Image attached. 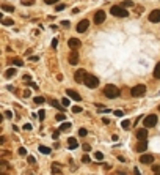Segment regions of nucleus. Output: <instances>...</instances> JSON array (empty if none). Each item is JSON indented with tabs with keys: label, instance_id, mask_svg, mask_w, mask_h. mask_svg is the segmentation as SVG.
Returning a JSON list of instances; mask_svg holds the SVG:
<instances>
[{
	"label": "nucleus",
	"instance_id": "1",
	"mask_svg": "<svg viewBox=\"0 0 160 175\" xmlns=\"http://www.w3.org/2000/svg\"><path fill=\"white\" fill-rule=\"evenodd\" d=\"M104 95H105L107 98H116V96H119V88L116 87V85H113V84H108V85H105V88H104Z\"/></svg>",
	"mask_w": 160,
	"mask_h": 175
},
{
	"label": "nucleus",
	"instance_id": "2",
	"mask_svg": "<svg viewBox=\"0 0 160 175\" xmlns=\"http://www.w3.org/2000/svg\"><path fill=\"white\" fill-rule=\"evenodd\" d=\"M110 13L113 16H116V17H127L129 16V11L126 10L124 6H118V5H113L110 8Z\"/></svg>",
	"mask_w": 160,
	"mask_h": 175
},
{
	"label": "nucleus",
	"instance_id": "3",
	"mask_svg": "<svg viewBox=\"0 0 160 175\" xmlns=\"http://www.w3.org/2000/svg\"><path fill=\"white\" fill-rule=\"evenodd\" d=\"M144 93H146V87H144L143 84H138V85H135V87H132V88H130V95H132V96H135V98L143 96Z\"/></svg>",
	"mask_w": 160,
	"mask_h": 175
},
{
	"label": "nucleus",
	"instance_id": "4",
	"mask_svg": "<svg viewBox=\"0 0 160 175\" xmlns=\"http://www.w3.org/2000/svg\"><path fill=\"white\" fill-rule=\"evenodd\" d=\"M85 85H86L88 88H96L99 85V79L96 76H93V74H88L86 79H85Z\"/></svg>",
	"mask_w": 160,
	"mask_h": 175
},
{
	"label": "nucleus",
	"instance_id": "5",
	"mask_svg": "<svg viewBox=\"0 0 160 175\" xmlns=\"http://www.w3.org/2000/svg\"><path fill=\"white\" fill-rule=\"evenodd\" d=\"M143 125H144L146 128H154V126L157 125V115L151 114V115L144 117V120H143Z\"/></svg>",
	"mask_w": 160,
	"mask_h": 175
},
{
	"label": "nucleus",
	"instance_id": "6",
	"mask_svg": "<svg viewBox=\"0 0 160 175\" xmlns=\"http://www.w3.org/2000/svg\"><path fill=\"white\" fill-rule=\"evenodd\" d=\"M86 71L85 69H77L75 71V74H74V79H75V82H85V79H86Z\"/></svg>",
	"mask_w": 160,
	"mask_h": 175
},
{
	"label": "nucleus",
	"instance_id": "7",
	"mask_svg": "<svg viewBox=\"0 0 160 175\" xmlns=\"http://www.w3.org/2000/svg\"><path fill=\"white\" fill-rule=\"evenodd\" d=\"M88 27H90V21H88V19H82V21L77 24V32H79V33H83V32L88 30Z\"/></svg>",
	"mask_w": 160,
	"mask_h": 175
},
{
	"label": "nucleus",
	"instance_id": "8",
	"mask_svg": "<svg viewBox=\"0 0 160 175\" xmlns=\"http://www.w3.org/2000/svg\"><path fill=\"white\" fill-rule=\"evenodd\" d=\"M104 21H105V11H102V10L96 11V14H94V22H96L97 25H100Z\"/></svg>",
	"mask_w": 160,
	"mask_h": 175
},
{
	"label": "nucleus",
	"instance_id": "9",
	"mask_svg": "<svg viewBox=\"0 0 160 175\" xmlns=\"http://www.w3.org/2000/svg\"><path fill=\"white\" fill-rule=\"evenodd\" d=\"M68 44H69V48L72 49V51H77L79 48H80V40L79 38H69V41H68Z\"/></svg>",
	"mask_w": 160,
	"mask_h": 175
},
{
	"label": "nucleus",
	"instance_id": "10",
	"mask_svg": "<svg viewBox=\"0 0 160 175\" xmlns=\"http://www.w3.org/2000/svg\"><path fill=\"white\" fill-rule=\"evenodd\" d=\"M140 162L141 164H152L154 162V156L152 155H141L140 156Z\"/></svg>",
	"mask_w": 160,
	"mask_h": 175
},
{
	"label": "nucleus",
	"instance_id": "11",
	"mask_svg": "<svg viewBox=\"0 0 160 175\" xmlns=\"http://www.w3.org/2000/svg\"><path fill=\"white\" fill-rule=\"evenodd\" d=\"M149 21L151 22H160V10H154L149 14Z\"/></svg>",
	"mask_w": 160,
	"mask_h": 175
},
{
	"label": "nucleus",
	"instance_id": "12",
	"mask_svg": "<svg viewBox=\"0 0 160 175\" xmlns=\"http://www.w3.org/2000/svg\"><path fill=\"white\" fill-rule=\"evenodd\" d=\"M137 139L138 141H146L148 139V130L146 128H141V130L137 131Z\"/></svg>",
	"mask_w": 160,
	"mask_h": 175
},
{
	"label": "nucleus",
	"instance_id": "13",
	"mask_svg": "<svg viewBox=\"0 0 160 175\" xmlns=\"http://www.w3.org/2000/svg\"><path fill=\"white\" fill-rule=\"evenodd\" d=\"M77 62H79V52L77 51H72L69 54V63H71V65H75Z\"/></svg>",
	"mask_w": 160,
	"mask_h": 175
},
{
	"label": "nucleus",
	"instance_id": "14",
	"mask_svg": "<svg viewBox=\"0 0 160 175\" xmlns=\"http://www.w3.org/2000/svg\"><path fill=\"white\" fill-rule=\"evenodd\" d=\"M146 148H148V141H140L137 144V151L143 153V151H146Z\"/></svg>",
	"mask_w": 160,
	"mask_h": 175
},
{
	"label": "nucleus",
	"instance_id": "15",
	"mask_svg": "<svg viewBox=\"0 0 160 175\" xmlns=\"http://www.w3.org/2000/svg\"><path fill=\"white\" fill-rule=\"evenodd\" d=\"M68 95L72 98V99H75V101H82V96L77 93L75 90H71V88H68Z\"/></svg>",
	"mask_w": 160,
	"mask_h": 175
},
{
	"label": "nucleus",
	"instance_id": "16",
	"mask_svg": "<svg viewBox=\"0 0 160 175\" xmlns=\"http://www.w3.org/2000/svg\"><path fill=\"white\" fill-rule=\"evenodd\" d=\"M68 147H69V148H77V147H79L77 139H74V137H69V139H68Z\"/></svg>",
	"mask_w": 160,
	"mask_h": 175
},
{
	"label": "nucleus",
	"instance_id": "17",
	"mask_svg": "<svg viewBox=\"0 0 160 175\" xmlns=\"http://www.w3.org/2000/svg\"><path fill=\"white\" fill-rule=\"evenodd\" d=\"M14 76H16V69H14V68H9V69L5 73V77H8V79H9V77H14Z\"/></svg>",
	"mask_w": 160,
	"mask_h": 175
},
{
	"label": "nucleus",
	"instance_id": "18",
	"mask_svg": "<svg viewBox=\"0 0 160 175\" xmlns=\"http://www.w3.org/2000/svg\"><path fill=\"white\" fill-rule=\"evenodd\" d=\"M71 126H72V125H71L69 122H66V123H63V125L60 126V131H61V133H63V131H69Z\"/></svg>",
	"mask_w": 160,
	"mask_h": 175
},
{
	"label": "nucleus",
	"instance_id": "19",
	"mask_svg": "<svg viewBox=\"0 0 160 175\" xmlns=\"http://www.w3.org/2000/svg\"><path fill=\"white\" fill-rule=\"evenodd\" d=\"M9 63H11V65H14V66H22V65H24V62H22L21 59H13Z\"/></svg>",
	"mask_w": 160,
	"mask_h": 175
},
{
	"label": "nucleus",
	"instance_id": "20",
	"mask_svg": "<svg viewBox=\"0 0 160 175\" xmlns=\"http://www.w3.org/2000/svg\"><path fill=\"white\" fill-rule=\"evenodd\" d=\"M39 151H41V153H44V155H49L52 150L49 148V147H46V145H39Z\"/></svg>",
	"mask_w": 160,
	"mask_h": 175
},
{
	"label": "nucleus",
	"instance_id": "21",
	"mask_svg": "<svg viewBox=\"0 0 160 175\" xmlns=\"http://www.w3.org/2000/svg\"><path fill=\"white\" fill-rule=\"evenodd\" d=\"M121 128H122L124 131H129V130H130V122H129V120H124V122L121 123Z\"/></svg>",
	"mask_w": 160,
	"mask_h": 175
},
{
	"label": "nucleus",
	"instance_id": "22",
	"mask_svg": "<svg viewBox=\"0 0 160 175\" xmlns=\"http://www.w3.org/2000/svg\"><path fill=\"white\" fill-rule=\"evenodd\" d=\"M154 77H155V79H160V62L157 63V66H155V69H154Z\"/></svg>",
	"mask_w": 160,
	"mask_h": 175
},
{
	"label": "nucleus",
	"instance_id": "23",
	"mask_svg": "<svg viewBox=\"0 0 160 175\" xmlns=\"http://www.w3.org/2000/svg\"><path fill=\"white\" fill-rule=\"evenodd\" d=\"M2 10H3V11L13 13V11H14V6H11V5H5V3H3V5H2Z\"/></svg>",
	"mask_w": 160,
	"mask_h": 175
},
{
	"label": "nucleus",
	"instance_id": "24",
	"mask_svg": "<svg viewBox=\"0 0 160 175\" xmlns=\"http://www.w3.org/2000/svg\"><path fill=\"white\" fill-rule=\"evenodd\" d=\"M58 162H53V166H52V173H60V167H58Z\"/></svg>",
	"mask_w": 160,
	"mask_h": 175
},
{
	"label": "nucleus",
	"instance_id": "25",
	"mask_svg": "<svg viewBox=\"0 0 160 175\" xmlns=\"http://www.w3.org/2000/svg\"><path fill=\"white\" fill-rule=\"evenodd\" d=\"M50 104H52L53 107H56V109H61V106H63V104H61V103H58L56 99H52V101H50Z\"/></svg>",
	"mask_w": 160,
	"mask_h": 175
},
{
	"label": "nucleus",
	"instance_id": "26",
	"mask_svg": "<svg viewBox=\"0 0 160 175\" xmlns=\"http://www.w3.org/2000/svg\"><path fill=\"white\" fill-rule=\"evenodd\" d=\"M2 22H3V25H14L13 19H8V17H5V19H2Z\"/></svg>",
	"mask_w": 160,
	"mask_h": 175
},
{
	"label": "nucleus",
	"instance_id": "27",
	"mask_svg": "<svg viewBox=\"0 0 160 175\" xmlns=\"http://www.w3.org/2000/svg\"><path fill=\"white\" fill-rule=\"evenodd\" d=\"M21 3L22 5H27V6H32V5H35V0H22Z\"/></svg>",
	"mask_w": 160,
	"mask_h": 175
},
{
	"label": "nucleus",
	"instance_id": "28",
	"mask_svg": "<svg viewBox=\"0 0 160 175\" xmlns=\"http://www.w3.org/2000/svg\"><path fill=\"white\" fill-rule=\"evenodd\" d=\"M86 134H88V131L85 130V128H80V130H79V136H80V137H85Z\"/></svg>",
	"mask_w": 160,
	"mask_h": 175
},
{
	"label": "nucleus",
	"instance_id": "29",
	"mask_svg": "<svg viewBox=\"0 0 160 175\" xmlns=\"http://www.w3.org/2000/svg\"><path fill=\"white\" fill-rule=\"evenodd\" d=\"M0 164H2V170H6V169H9V166H8V162H6L5 159H2V161H0Z\"/></svg>",
	"mask_w": 160,
	"mask_h": 175
},
{
	"label": "nucleus",
	"instance_id": "30",
	"mask_svg": "<svg viewBox=\"0 0 160 175\" xmlns=\"http://www.w3.org/2000/svg\"><path fill=\"white\" fill-rule=\"evenodd\" d=\"M69 103H71V101H69V98H63V99H61V104H63V107H68V106H69Z\"/></svg>",
	"mask_w": 160,
	"mask_h": 175
},
{
	"label": "nucleus",
	"instance_id": "31",
	"mask_svg": "<svg viewBox=\"0 0 160 175\" xmlns=\"http://www.w3.org/2000/svg\"><path fill=\"white\" fill-rule=\"evenodd\" d=\"M44 101H46V99H44L42 96H36V98H35V103H36V104H42Z\"/></svg>",
	"mask_w": 160,
	"mask_h": 175
},
{
	"label": "nucleus",
	"instance_id": "32",
	"mask_svg": "<svg viewBox=\"0 0 160 175\" xmlns=\"http://www.w3.org/2000/svg\"><path fill=\"white\" fill-rule=\"evenodd\" d=\"M82 110H83V109H82L80 106H74V107H72V112H74V114H80Z\"/></svg>",
	"mask_w": 160,
	"mask_h": 175
},
{
	"label": "nucleus",
	"instance_id": "33",
	"mask_svg": "<svg viewBox=\"0 0 160 175\" xmlns=\"http://www.w3.org/2000/svg\"><path fill=\"white\" fill-rule=\"evenodd\" d=\"M122 6H134V2H132V0H124V2H122Z\"/></svg>",
	"mask_w": 160,
	"mask_h": 175
},
{
	"label": "nucleus",
	"instance_id": "34",
	"mask_svg": "<svg viewBox=\"0 0 160 175\" xmlns=\"http://www.w3.org/2000/svg\"><path fill=\"white\" fill-rule=\"evenodd\" d=\"M64 8H66V5H64V3H58V5L55 6V10H56V11H63Z\"/></svg>",
	"mask_w": 160,
	"mask_h": 175
},
{
	"label": "nucleus",
	"instance_id": "35",
	"mask_svg": "<svg viewBox=\"0 0 160 175\" xmlns=\"http://www.w3.org/2000/svg\"><path fill=\"white\" fill-rule=\"evenodd\" d=\"M94 156H96V159H99V161L104 159V155H102L100 151H96V153H94Z\"/></svg>",
	"mask_w": 160,
	"mask_h": 175
},
{
	"label": "nucleus",
	"instance_id": "36",
	"mask_svg": "<svg viewBox=\"0 0 160 175\" xmlns=\"http://www.w3.org/2000/svg\"><path fill=\"white\" fill-rule=\"evenodd\" d=\"M17 153H19V155H21V156H25V155H27V150L24 148V147H21V148H19V150H17Z\"/></svg>",
	"mask_w": 160,
	"mask_h": 175
},
{
	"label": "nucleus",
	"instance_id": "37",
	"mask_svg": "<svg viewBox=\"0 0 160 175\" xmlns=\"http://www.w3.org/2000/svg\"><path fill=\"white\" fill-rule=\"evenodd\" d=\"M82 161H83V162H90V161H91V158H90L88 155H83V156H82Z\"/></svg>",
	"mask_w": 160,
	"mask_h": 175
},
{
	"label": "nucleus",
	"instance_id": "38",
	"mask_svg": "<svg viewBox=\"0 0 160 175\" xmlns=\"http://www.w3.org/2000/svg\"><path fill=\"white\" fill-rule=\"evenodd\" d=\"M64 118H66V115H64V114H58V115H56V120H58V122H63Z\"/></svg>",
	"mask_w": 160,
	"mask_h": 175
},
{
	"label": "nucleus",
	"instance_id": "39",
	"mask_svg": "<svg viewBox=\"0 0 160 175\" xmlns=\"http://www.w3.org/2000/svg\"><path fill=\"white\" fill-rule=\"evenodd\" d=\"M24 80L25 82H32V76L30 74H24Z\"/></svg>",
	"mask_w": 160,
	"mask_h": 175
},
{
	"label": "nucleus",
	"instance_id": "40",
	"mask_svg": "<svg viewBox=\"0 0 160 175\" xmlns=\"http://www.w3.org/2000/svg\"><path fill=\"white\" fill-rule=\"evenodd\" d=\"M22 96H24V98H30V90H24Z\"/></svg>",
	"mask_w": 160,
	"mask_h": 175
},
{
	"label": "nucleus",
	"instance_id": "41",
	"mask_svg": "<svg viewBox=\"0 0 160 175\" xmlns=\"http://www.w3.org/2000/svg\"><path fill=\"white\" fill-rule=\"evenodd\" d=\"M44 2H46L47 5H55L56 2H58V0H44Z\"/></svg>",
	"mask_w": 160,
	"mask_h": 175
},
{
	"label": "nucleus",
	"instance_id": "42",
	"mask_svg": "<svg viewBox=\"0 0 160 175\" xmlns=\"http://www.w3.org/2000/svg\"><path fill=\"white\" fill-rule=\"evenodd\" d=\"M152 170H154L155 173H157V172H160V166H157V164H154V166H152Z\"/></svg>",
	"mask_w": 160,
	"mask_h": 175
},
{
	"label": "nucleus",
	"instance_id": "43",
	"mask_svg": "<svg viewBox=\"0 0 160 175\" xmlns=\"http://www.w3.org/2000/svg\"><path fill=\"white\" fill-rule=\"evenodd\" d=\"M38 114H39V118H41V120H44V117H46V112H44V110H39Z\"/></svg>",
	"mask_w": 160,
	"mask_h": 175
},
{
	"label": "nucleus",
	"instance_id": "44",
	"mask_svg": "<svg viewBox=\"0 0 160 175\" xmlns=\"http://www.w3.org/2000/svg\"><path fill=\"white\" fill-rule=\"evenodd\" d=\"M24 130L30 131V130H32V125H30V123H25V125H24Z\"/></svg>",
	"mask_w": 160,
	"mask_h": 175
},
{
	"label": "nucleus",
	"instance_id": "45",
	"mask_svg": "<svg viewBox=\"0 0 160 175\" xmlns=\"http://www.w3.org/2000/svg\"><path fill=\"white\" fill-rule=\"evenodd\" d=\"M52 136H53V139H58V136H60V130H58V131H53V134H52Z\"/></svg>",
	"mask_w": 160,
	"mask_h": 175
},
{
	"label": "nucleus",
	"instance_id": "46",
	"mask_svg": "<svg viewBox=\"0 0 160 175\" xmlns=\"http://www.w3.org/2000/svg\"><path fill=\"white\" fill-rule=\"evenodd\" d=\"M56 46H58V40H56V38H55V40L52 41V48L55 49V48H56Z\"/></svg>",
	"mask_w": 160,
	"mask_h": 175
},
{
	"label": "nucleus",
	"instance_id": "47",
	"mask_svg": "<svg viewBox=\"0 0 160 175\" xmlns=\"http://www.w3.org/2000/svg\"><path fill=\"white\" fill-rule=\"evenodd\" d=\"M113 114H115L116 117H122V110H115V112H113Z\"/></svg>",
	"mask_w": 160,
	"mask_h": 175
},
{
	"label": "nucleus",
	"instance_id": "48",
	"mask_svg": "<svg viewBox=\"0 0 160 175\" xmlns=\"http://www.w3.org/2000/svg\"><path fill=\"white\" fill-rule=\"evenodd\" d=\"M83 150H85V151H90V150H91V147H90L88 144H85V145H83Z\"/></svg>",
	"mask_w": 160,
	"mask_h": 175
},
{
	"label": "nucleus",
	"instance_id": "49",
	"mask_svg": "<svg viewBox=\"0 0 160 175\" xmlns=\"http://www.w3.org/2000/svg\"><path fill=\"white\" fill-rule=\"evenodd\" d=\"M28 162H30V164H35V158H33V156H28Z\"/></svg>",
	"mask_w": 160,
	"mask_h": 175
},
{
	"label": "nucleus",
	"instance_id": "50",
	"mask_svg": "<svg viewBox=\"0 0 160 175\" xmlns=\"http://www.w3.org/2000/svg\"><path fill=\"white\" fill-rule=\"evenodd\" d=\"M30 60H33V62H38V60H39V57H38V55H32V57H30Z\"/></svg>",
	"mask_w": 160,
	"mask_h": 175
},
{
	"label": "nucleus",
	"instance_id": "51",
	"mask_svg": "<svg viewBox=\"0 0 160 175\" xmlns=\"http://www.w3.org/2000/svg\"><path fill=\"white\" fill-rule=\"evenodd\" d=\"M5 117H6V118H11V117H13V114L9 112V110H6V112H5Z\"/></svg>",
	"mask_w": 160,
	"mask_h": 175
},
{
	"label": "nucleus",
	"instance_id": "52",
	"mask_svg": "<svg viewBox=\"0 0 160 175\" xmlns=\"http://www.w3.org/2000/svg\"><path fill=\"white\" fill-rule=\"evenodd\" d=\"M28 84H30V87H32V88H35V90H38V85L35 84V82H28Z\"/></svg>",
	"mask_w": 160,
	"mask_h": 175
},
{
	"label": "nucleus",
	"instance_id": "53",
	"mask_svg": "<svg viewBox=\"0 0 160 175\" xmlns=\"http://www.w3.org/2000/svg\"><path fill=\"white\" fill-rule=\"evenodd\" d=\"M61 25H63V27H69L71 24H69V21H63V22H61Z\"/></svg>",
	"mask_w": 160,
	"mask_h": 175
},
{
	"label": "nucleus",
	"instance_id": "54",
	"mask_svg": "<svg viewBox=\"0 0 160 175\" xmlns=\"http://www.w3.org/2000/svg\"><path fill=\"white\" fill-rule=\"evenodd\" d=\"M134 173H135V175H141V172L138 170V167H135V169H134Z\"/></svg>",
	"mask_w": 160,
	"mask_h": 175
},
{
	"label": "nucleus",
	"instance_id": "55",
	"mask_svg": "<svg viewBox=\"0 0 160 175\" xmlns=\"http://www.w3.org/2000/svg\"><path fill=\"white\" fill-rule=\"evenodd\" d=\"M102 123H105V125H108V123H110V120H108V118H102Z\"/></svg>",
	"mask_w": 160,
	"mask_h": 175
},
{
	"label": "nucleus",
	"instance_id": "56",
	"mask_svg": "<svg viewBox=\"0 0 160 175\" xmlns=\"http://www.w3.org/2000/svg\"><path fill=\"white\" fill-rule=\"evenodd\" d=\"M5 139H6L5 136H2V137H0V144H5Z\"/></svg>",
	"mask_w": 160,
	"mask_h": 175
},
{
	"label": "nucleus",
	"instance_id": "57",
	"mask_svg": "<svg viewBox=\"0 0 160 175\" xmlns=\"http://www.w3.org/2000/svg\"><path fill=\"white\" fill-rule=\"evenodd\" d=\"M72 13H74V14H77V13H80V10H79V8H74Z\"/></svg>",
	"mask_w": 160,
	"mask_h": 175
},
{
	"label": "nucleus",
	"instance_id": "58",
	"mask_svg": "<svg viewBox=\"0 0 160 175\" xmlns=\"http://www.w3.org/2000/svg\"><path fill=\"white\" fill-rule=\"evenodd\" d=\"M118 175H127V173H126V172H122V170H119V172H118Z\"/></svg>",
	"mask_w": 160,
	"mask_h": 175
},
{
	"label": "nucleus",
	"instance_id": "59",
	"mask_svg": "<svg viewBox=\"0 0 160 175\" xmlns=\"http://www.w3.org/2000/svg\"><path fill=\"white\" fill-rule=\"evenodd\" d=\"M155 175H160V172H157V173H155Z\"/></svg>",
	"mask_w": 160,
	"mask_h": 175
},
{
	"label": "nucleus",
	"instance_id": "60",
	"mask_svg": "<svg viewBox=\"0 0 160 175\" xmlns=\"http://www.w3.org/2000/svg\"><path fill=\"white\" fill-rule=\"evenodd\" d=\"M158 110H160V106H158Z\"/></svg>",
	"mask_w": 160,
	"mask_h": 175
}]
</instances>
